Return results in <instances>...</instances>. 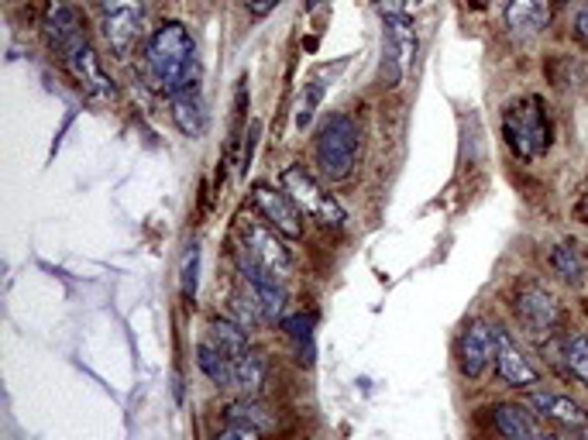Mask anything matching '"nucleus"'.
I'll return each instance as SVG.
<instances>
[{"label":"nucleus","mask_w":588,"mask_h":440,"mask_svg":"<svg viewBox=\"0 0 588 440\" xmlns=\"http://www.w3.org/2000/svg\"><path fill=\"white\" fill-rule=\"evenodd\" d=\"M149 72L152 80L172 97L180 90L196 87L200 80V62H196V42L180 21H165L149 42Z\"/></svg>","instance_id":"nucleus-1"},{"label":"nucleus","mask_w":588,"mask_h":440,"mask_svg":"<svg viewBox=\"0 0 588 440\" xmlns=\"http://www.w3.org/2000/svg\"><path fill=\"white\" fill-rule=\"evenodd\" d=\"M503 138L520 162L544 159L550 152V144H555V121L547 114L544 97L527 93L520 100H513L503 110Z\"/></svg>","instance_id":"nucleus-2"},{"label":"nucleus","mask_w":588,"mask_h":440,"mask_svg":"<svg viewBox=\"0 0 588 440\" xmlns=\"http://www.w3.org/2000/svg\"><path fill=\"white\" fill-rule=\"evenodd\" d=\"M358 144H362V131L355 124L352 114H331L321 131H317V144H314V162L321 169L324 179L341 182L355 172L358 162Z\"/></svg>","instance_id":"nucleus-3"},{"label":"nucleus","mask_w":588,"mask_h":440,"mask_svg":"<svg viewBox=\"0 0 588 440\" xmlns=\"http://www.w3.org/2000/svg\"><path fill=\"white\" fill-rule=\"evenodd\" d=\"M513 313H516V323H520L524 334L530 341H540V344L547 338H555L558 327H561V300L540 282H527V286L516 289Z\"/></svg>","instance_id":"nucleus-4"},{"label":"nucleus","mask_w":588,"mask_h":440,"mask_svg":"<svg viewBox=\"0 0 588 440\" xmlns=\"http://www.w3.org/2000/svg\"><path fill=\"white\" fill-rule=\"evenodd\" d=\"M280 179H283V193L296 203V210H300L303 217L317 220L321 228H334V231L344 224L341 203H337L303 166H286Z\"/></svg>","instance_id":"nucleus-5"},{"label":"nucleus","mask_w":588,"mask_h":440,"mask_svg":"<svg viewBox=\"0 0 588 440\" xmlns=\"http://www.w3.org/2000/svg\"><path fill=\"white\" fill-rule=\"evenodd\" d=\"M103 39L111 42V49L124 59L134 52L138 39L145 31V8L142 0H97Z\"/></svg>","instance_id":"nucleus-6"},{"label":"nucleus","mask_w":588,"mask_h":440,"mask_svg":"<svg viewBox=\"0 0 588 440\" xmlns=\"http://www.w3.org/2000/svg\"><path fill=\"white\" fill-rule=\"evenodd\" d=\"M237 234H241V251L249 254V259H255L262 269H268L272 276H286L290 272V266H293V254H290V248L280 241L283 234L275 231V228H268V224H258V220H241L237 224Z\"/></svg>","instance_id":"nucleus-7"},{"label":"nucleus","mask_w":588,"mask_h":440,"mask_svg":"<svg viewBox=\"0 0 588 440\" xmlns=\"http://www.w3.org/2000/svg\"><path fill=\"white\" fill-rule=\"evenodd\" d=\"M237 272L249 286V297L255 300V307L262 310L265 320H275L283 317V307H286V286L280 276H272L268 269H262L255 259H249L245 251L237 254Z\"/></svg>","instance_id":"nucleus-8"},{"label":"nucleus","mask_w":588,"mask_h":440,"mask_svg":"<svg viewBox=\"0 0 588 440\" xmlns=\"http://www.w3.org/2000/svg\"><path fill=\"white\" fill-rule=\"evenodd\" d=\"M496 344H499V323L493 320H472L462 334V372L465 379H478L481 372L496 361Z\"/></svg>","instance_id":"nucleus-9"},{"label":"nucleus","mask_w":588,"mask_h":440,"mask_svg":"<svg viewBox=\"0 0 588 440\" xmlns=\"http://www.w3.org/2000/svg\"><path fill=\"white\" fill-rule=\"evenodd\" d=\"M496 379L509 389H534L540 386V369L524 354V348L516 344V338L506 327H499V344H496Z\"/></svg>","instance_id":"nucleus-10"},{"label":"nucleus","mask_w":588,"mask_h":440,"mask_svg":"<svg viewBox=\"0 0 588 440\" xmlns=\"http://www.w3.org/2000/svg\"><path fill=\"white\" fill-rule=\"evenodd\" d=\"M45 39L62 59L69 52H77L80 46H87L83 18L73 4H69V0H49L45 4Z\"/></svg>","instance_id":"nucleus-11"},{"label":"nucleus","mask_w":588,"mask_h":440,"mask_svg":"<svg viewBox=\"0 0 588 440\" xmlns=\"http://www.w3.org/2000/svg\"><path fill=\"white\" fill-rule=\"evenodd\" d=\"M527 407L537 413V417H544V420H550V423H558V427H565V430H588V410L581 407L578 399H571V396H565V392H555V389H527Z\"/></svg>","instance_id":"nucleus-12"},{"label":"nucleus","mask_w":588,"mask_h":440,"mask_svg":"<svg viewBox=\"0 0 588 440\" xmlns=\"http://www.w3.org/2000/svg\"><path fill=\"white\" fill-rule=\"evenodd\" d=\"M252 200H255L258 213L265 217V224L280 231L286 241H300V238H303L300 210H296V203H293L286 193H275L272 187H265V182H258V187L252 190Z\"/></svg>","instance_id":"nucleus-13"},{"label":"nucleus","mask_w":588,"mask_h":440,"mask_svg":"<svg viewBox=\"0 0 588 440\" xmlns=\"http://www.w3.org/2000/svg\"><path fill=\"white\" fill-rule=\"evenodd\" d=\"M544 354H547V361L558 364V372H565L568 379L588 386V334L568 330V334L547 338L544 341Z\"/></svg>","instance_id":"nucleus-14"},{"label":"nucleus","mask_w":588,"mask_h":440,"mask_svg":"<svg viewBox=\"0 0 588 440\" xmlns=\"http://www.w3.org/2000/svg\"><path fill=\"white\" fill-rule=\"evenodd\" d=\"M62 62H65L69 72H73V80L83 90H90L93 97H114L118 93L114 80L108 77V72H103V66H100V59H97V52L90 46H80L77 52H69Z\"/></svg>","instance_id":"nucleus-15"},{"label":"nucleus","mask_w":588,"mask_h":440,"mask_svg":"<svg viewBox=\"0 0 588 440\" xmlns=\"http://www.w3.org/2000/svg\"><path fill=\"white\" fill-rule=\"evenodd\" d=\"M493 427L503 440H537L540 437V423L527 402H496Z\"/></svg>","instance_id":"nucleus-16"},{"label":"nucleus","mask_w":588,"mask_h":440,"mask_svg":"<svg viewBox=\"0 0 588 440\" xmlns=\"http://www.w3.org/2000/svg\"><path fill=\"white\" fill-rule=\"evenodd\" d=\"M550 21V0H506V28L516 39H537Z\"/></svg>","instance_id":"nucleus-17"},{"label":"nucleus","mask_w":588,"mask_h":440,"mask_svg":"<svg viewBox=\"0 0 588 440\" xmlns=\"http://www.w3.org/2000/svg\"><path fill=\"white\" fill-rule=\"evenodd\" d=\"M169 107H172V121L176 128L186 134V138H200L206 131V107H203V97H200V87H190V90H180L169 97Z\"/></svg>","instance_id":"nucleus-18"},{"label":"nucleus","mask_w":588,"mask_h":440,"mask_svg":"<svg viewBox=\"0 0 588 440\" xmlns=\"http://www.w3.org/2000/svg\"><path fill=\"white\" fill-rule=\"evenodd\" d=\"M386 42L393 46L399 66L409 72V66L417 62L420 39H417V28H413V21H409L399 8H389V11H386Z\"/></svg>","instance_id":"nucleus-19"},{"label":"nucleus","mask_w":588,"mask_h":440,"mask_svg":"<svg viewBox=\"0 0 588 440\" xmlns=\"http://www.w3.org/2000/svg\"><path fill=\"white\" fill-rule=\"evenodd\" d=\"M268 379V361L258 351H245L234 358V376H231V389H237L245 399H255L262 392Z\"/></svg>","instance_id":"nucleus-20"},{"label":"nucleus","mask_w":588,"mask_h":440,"mask_svg":"<svg viewBox=\"0 0 588 440\" xmlns=\"http://www.w3.org/2000/svg\"><path fill=\"white\" fill-rule=\"evenodd\" d=\"M196 364H200V372L211 379L217 389H231V376H234V358L224 354L211 338L200 341L196 344Z\"/></svg>","instance_id":"nucleus-21"},{"label":"nucleus","mask_w":588,"mask_h":440,"mask_svg":"<svg viewBox=\"0 0 588 440\" xmlns=\"http://www.w3.org/2000/svg\"><path fill=\"white\" fill-rule=\"evenodd\" d=\"M547 262H550V269H555V276L561 282L581 286V279H585V259H581V251H578L575 241H561V244L550 248L547 251Z\"/></svg>","instance_id":"nucleus-22"},{"label":"nucleus","mask_w":588,"mask_h":440,"mask_svg":"<svg viewBox=\"0 0 588 440\" xmlns=\"http://www.w3.org/2000/svg\"><path fill=\"white\" fill-rule=\"evenodd\" d=\"M211 341L224 351V354H231V358H237V354H245V351H252V341H249V330L241 327L237 320H214L211 323Z\"/></svg>","instance_id":"nucleus-23"},{"label":"nucleus","mask_w":588,"mask_h":440,"mask_svg":"<svg viewBox=\"0 0 588 440\" xmlns=\"http://www.w3.org/2000/svg\"><path fill=\"white\" fill-rule=\"evenodd\" d=\"M324 90H327L324 72L303 87V97H300V103H296V128H310V121H314L317 107H321V100H324Z\"/></svg>","instance_id":"nucleus-24"},{"label":"nucleus","mask_w":588,"mask_h":440,"mask_svg":"<svg viewBox=\"0 0 588 440\" xmlns=\"http://www.w3.org/2000/svg\"><path fill=\"white\" fill-rule=\"evenodd\" d=\"M286 334L296 341V348H300V354H306V361H314V317H290Z\"/></svg>","instance_id":"nucleus-25"},{"label":"nucleus","mask_w":588,"mask_h":440,"mask_svg":"<svg viewBox=\"0 0 588 440\" xmlns=\"http://www.w3.org/2000/svg\"><path fill=\"white\" fill-rule=\"evenodd\" d=\"M227 417H231V423H249V427H255V430H262V427L268 423V413L258 407L255 399H241L237 407L227 410Z\"/></svg>","instance_id":"nucleus-26"},{"label":"nucleus","mask_w":588,"mask_h":440,"mask_svg":"<svg viewBox=\"0 0 588 440\" xmlns=\"http://www.w3.org/2000/svg\"><path fill=\"white\" fill-rule=\"evenodd\" d=\"M214 440H262V430H255L249 423H227Z\"/></svg>","instance_id":"nucleus-27"},{"label":"nucleus","mask_w":588,"mask_h":440,"mask_svg":"<svg viewBox=\"0 0 588 440\" xmlns=\"http://www.w3.org/2000/svg\"><path fill=\"white\" fill-rule=\"evenodd\" d=\"M196 248H193V254L186 259V276H183V292H186V300H193L196 297Z\"/></svg>","instance_id":"nucleus-28"},{"label":"nucleus","mask_w":588,"mask_h":440,"mask_svg":"<svg viewBox=\"0 0 588 440\" xmlns=\"http://www.w3.org/2000/svg\"><path fill=\"white\" fill-rule=\"evenodd\" d=\"M571 28H575V31H571V34H575V42L588 46V4L575 14V24H571Z\"/></svg>","instance_id":"nucleus-29"},{"label":"nucleus","mask_w":588,"mask_h":440,"mask_svg":"<svg viewBox=\"0 0 588 440\" xmlns=\"http://www.w3.org/2000/svg\"><path fill=\"white\" fill-rule=\"evenodd\" d=\"M575 213H578V217L585 220V224H588V197H585V200H581V203L575 207Z\"/></svg>","instance_id":"nucleus-30"},{"label":"nucleus","mask_w":588,"mask_h":440,"mask_svg":"<svg viewBox=\"0 0 588 440\" xmlns=\"http://www.w3.org/2000/svg\"><path fill=\"white\" fill-rule=\"evenodd\" d=\"M537 440H565V437H558V433H540Z\"/></svg>","instance_id":"nucleus-31"},{"label":"nucleus","mask_w":588,"mask_h":440,"mask_svg":"<svg viewBox=\"0 0 588 440\" xmlns=\"http://www.w3.org/2000/svg\"><path fill=\"white\" fill-rule=\"evenodd\" d=\"M581 440H588V430H581Z\"/></svg>","instance_id":"nucleus-32"},{"label":"nucleus","mask_w":588,"mask_h":440,"mask_svg":"<svg viewBox=\"0 0 588 440\" xmlns=\"http://www.w3.org/2000/svg\"><path fill=\"white\" fill-rule=\"evenodd\" d=\"M475 4H489V0H475Z\"/></svg>","instance_id":"nucleus-33"}]
</instances>
